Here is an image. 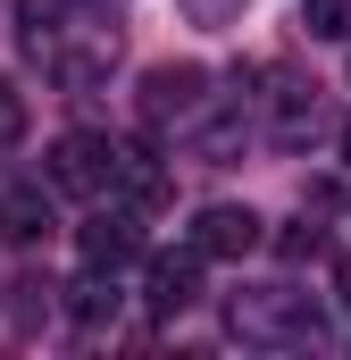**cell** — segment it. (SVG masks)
Returning a JSON list of instances; mask_svg holds the SVG:
<instances>
[{"instance_id":"8fae6325","label":"cell","mask_w":351,"mask_h":360,"mask_svg":"<svg viewBox=\"0 0 351 360\" xmlns=\"http://www.w3.org/2000/svg\"><path fill=\"white\" fill-rule=\"evenodd\" d=\"M276 252H284V260H318V252H326V235L301 218V226H284V235H276Z\"/></svg>"},{"instance_id":"7c38bea8","label":"cell","mask_w":351,"mask_h":360,"mask_svg":"<svg viewBox=\"0 0 351 360\" xmlns=\"http://www.w3.org/2000/svg\"><path fill=\"white\" fill-rule=\"evenodd\" d=\"M184 17L218 34V25H234V17H243V0H184Z\"/></svg>"},{"instance_id":"30bf717a","label":"cell","mask_w":351,"mask_h":360,"mask_svg":"<svg viewBox=\"0 0 351 360\" xmlns=\"http://www.w3.org/2000/svg\"><path fill=\"white\" fill-rule=\"evenodd\" d=\"M301 17L318 42H351V0H301Z\"/></svg>"},{"instance_id":"277c9868","label":"cell","mask_w":351,"mask_h":360,"mask_svg":"<svg viewBox=\"0 0 351 360\" xmlns=\"http://www.w3.org/2000/svg\"><path fill=\"white\" fill-rule=\"evenodd\" d=\"M192 252H201V260H243V252H260V210L209 201V210L192 218Z\"/></svg>"},{"instance_id":"7a4b0ae2","label":"cell","mask_w":351,"mask_h":360,"mask_svg":"<svg viewBox=\"0 0 351 360\" xmlns=\"http://www.w3.org/2000/svg\"><path fill=\"white\" fill-rule=\"evenodd\" d=\"M51 184L59 193H117V143L109 134H59L51 143Z\"/></svg>"},{"instance_id":"3957f363","label":"cell","mask_w":351,"mask_h":360,"mask_svg":"<svg viewBox=\"0 0 351 360\" xmlns=\"http://www.w3.org/2000/svg\"><path fill=\"white\" fill-rule=\"evenodd\" d=\"M201 109H209V68L184 59V68H151L143 76V117L151 126H192Z\"/></svg>"},{"instance_id":"5b68a950","label":"cell","mask_w":351,"mask_h":360,"mask_svg":"<svg viewBox=\"0 0 351 360\" xmlns=\"http://www.w3.org/2000/svg\"><path fill=\"white\" fill-rule=\"evenodd\" d=\"M76 252H84V269H126L134 252H143V210H100V218H84L76 226Z\"/></svg>"},{"instance_id":"6da1fadb","label":"cell","mask_w":351,"mask_h":360,"mask_svg":"<svg viewBox=\"0 0 351 360\" xmlns=\"http://www.w3.org/2000/svg\"><path fill=\"white\" fill-rule=\"evenodd\" d=\"M226 327H234L243 344H318V335H326L318 302H310V293H293V285L234 293V302H226Z\"/></svg>"},{"instance_id":"52a82bcc","label":"cell","mask_w":351,"mask_h":360,"mask_svg":"<svg viewBox=\"0 0 351 360\" xmlns=\"http://www.w3.org/2000/svg\"><path fill=\"white\" fill-rule=\"evenodd\" d=\"M117 193H126V210H143V218L168 210V176H159V160H151L143 143H117Z\"/></svg>"},{"instance_id":"ba28073f","label":"cell","mask_w":351,"mask_h":360,"mask_svg":"<svg viewBox=\"0 0 351 360\" xmlns=\"http://www.w3.org/2000/svg\"><path fill=\"white\" fill-rule=\"evenodd\" d=\"M67 319H76V327H100V319H117V285H109V269H92L84 285H67Z\"/></svg>"},{"instance_id":"4fadbf2b","label":"cell","mask_w":351,"mask_h":360,"mask_svg":"<svg viewBox=\"0 0 351 360\" xmlns=\"http://www.w3.org/2000/svg\"><path fill=\"white\" fill-rule=\"evenodd\" d=\"M25 134V101H17V84L0 76V143H17Z\"/></svg>"},{"instance_id":"5bb4252c","label":"cell","mask_w":351,"mask_h":360,"mask_svg":"<svg viewBox=\"0 0 351 360\" xmlns=\"http://www.w3.org/2000/svg\"><path fill=\"white\" fill-rule=\"evenodd\" d=\"M335 302H343V310H351V252H343V260H335Z\"/></svg>"},{"instance_id":"9c48e42d","label":"cell","mask_w":351,"mask_h":360,"mask_svg":"<svg viewBox=\"0 0 351 360\" xmlns=\"http://www.w3.org/2000/svg\"><path fill=\"white\" fill-rule=\"evenodd\" d=\"M42 226H51V201H42V193H8V201H0V235H8V243H34Z\"/></svg>"},{"instance_id":"8992f818","label":"cell","mask_w":351,"mask_h":360,"mask_svg":"<svg viewBox=\"0 0 351 360\" xmlns=\"http://www.w3.org/2000/svg\"><path fill=\"white\" fill-rule=\"evenodd\" d=\"M143 302L159 310V319H184L192 302H201V252L184 243V252H159L151 269H143Z\"/></svg>"},{"instance_id":"9a60e30c","label":"cell","mask_w":351,"mask_h":360,"mask_svg":"<svg viewBox=\"0 0 351 360\" xmlns=\"http://www.w3.org/2000/svg\"><path fill=\"white\" fill-rule=\"evenodd\" d=\"M343 151H351V126H343Z\"/></svg>"}]
</instances>
